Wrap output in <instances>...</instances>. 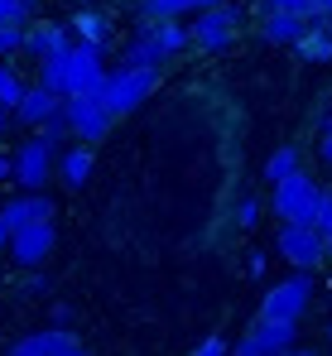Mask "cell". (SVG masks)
I'll return each instance as SVG.
<instances>
[{
  "label": "cell",
  "mask_w": 332,
  "mask_h": 356,
  "mask_svg": "<svg viewBox=\"0 0 332 356\" xmlns=\"http://www.w3.org/2000/svg\"><path fill=\"white\" fill-rule=\"evenodd\" d=\"M183 49H188V24H178V19H140V29L120 49V58H125V67H155L159 72V63L183 54Z\"/></svg>",
  "instance_id": "cell-1"
},
{
  "label": "cell",
  "mask_w": 332,
  "mask_h": 356,
  "mask_svg": "<svg viewBox=\"0 0 332 356\" xmlns=\"http://www.w3.org/2000/svg\"><path fill=\"white\" fill-rule=\"evenodd\" d=\"M155 87H159V72L155 67H106V82H102V106L116 116H130V111H140L150 97H155Z\"/></svg>",
  "instance_id": "cell-2"
},
{
  "label": "cell",
  "mask_w": 332,
  "mask_h": 356,
  "mask_svg": "<svg viewBox=\"0 0 332 356\" xmlns=\"http://www.w3.org/2000/svg\"><path fill=\"white\" fill-rule=\"evenodd\" d=\"M102 82H106V63L97 49L72 44L58 58V92L63 97H102Z\"/></svg>",
  "instance_id": "cell-3"
},
{
  "label": "cell",
  "mask_w": 332,
  "mask_h": 356,
  "mask_svg": "<svg viewBox=\"0 0 332 356\" xmlns=\"http://www.w3.org/2000/svg\"><path fill=\"white\" fill-rule=\"evenodd\" d=\"M58 120H63V130L77 140V145H102L111 135V111L102 106V97H63V111H58Z\"/></svg>",
  "instance_id": "cell-4"
},
{
  "label": "cell",
  "mask_w": 332,
  "mask_h": 356,
  "mask_svg": "<svg viewBox=\"0 0 332 356\" xmlns=\"http://www.w3.org/2000/svg\"><path fill=\"white\" fill-rule=\"evenodd\" d=\"M318 183L313 174H289L284 183H275V217L279 227H313V207H318Z\"/></svg>",
  "instance_id": "cell-5"
},
{
  "label": "cell",
  "mask_w": 332,
  "mask_h": 356,
  "mask_svg": "<svg viewBox=\"0 0 332 356\" xmlns=\"http://www.w3.org/2000/svg\"><path fill=\"white\" fill-rule=\"evenodd\" d=\"M54 164H58V149L44 135H29V140L10 154V178H15L24 193H44V183L54 178Z\"/></svg>",
  "instance_id": "cell-6"
},
{
  "label": "cell",
  "mask_w": 332,
  "mask_h": 356,
  "mask_svg": "<svg viewBox=\"0 0 332 356\" xmlns=\"http://www.w3.org/2000/svg\"><path fill=\"white\" fill-rule=\"evenodd\" d=\"M308 303H313V275H289V280H279V284L265 289L260 318H270V323H299L308 313Z\"/></svg>",
  "instance_id": "cell-7"
},
{
  "label": "cell",
  "mask_w": 332,
  "mask_h": 356,
  "mask_svg": "<svg viewBox=\"0 0 332 356\" xmlns=\"http://www.w3.org/2000/svg\"><path fill=\"white\" fill-rule=\"evenodd\" d=\"M275 255L294 265V275H313L323 260H328V245L313 227H279L275 236Z\"/></svg>",
  "instance_id": "cell-8"
},
{
  "label": "cell",
  "mask_w": 332,
  "mask_h": 356,
  "mask_svg": "<svg viewBox=\"0 0 332 356\" xmlns=\"http://www.w3.org/2000/svg\"><path fill=\"white\" fill-rule=\"evenodd\" d=\"M299 342V323H270V318H255L246 327V337L231 347V356H284L294 352Z\"/></svg>",
  "instance_id": "cell-9"
},
{
  "label": "cell",
  "mask_w": 332,
  "mask_h": 356,
  "mask_svg": "<svg viewBox=\"0 0 332 356\" xmlns=\"http://www.w3.org/2000/svg\"><path fill=\"white\" fill-rule=\"evenodd\" d=\"M236 29H241V10L212 5V10H203L198 24L188 29V44H198V49H207V54H221V49H231Z\"/></svg>",
  "instance_id": "cell-10"
},
{
  "label": "cell",
  "mask_w": 332,
  "mask_h": 356,
  "mask_svg": "<svg viewBox=\"0 0 332 356\" xmlns=\"http://www.w3.org/2000/svg\"><path fill=\"white\" fill-rule=\"evenodd\" d=\"M34 222H54V202H49L44 193H19V197L0 202V250L10 245L15 232H24V227H34Z\"/></svg>",
  "instance_id": "cell-11"
},
{
  "label": "cell",
  "mask_w": 332,
  "mask_h": 356,
  "mask_svg": "<svg viewBox=\"0 0 332 356\" xmlns=\"http://www.w3.org/2000/svg\"><path fill=\"white\" fill-rule=\"evenodd\" d=\"M54 241H58L54 222H34V227H24V232H15L5 250H10V260H15L19 270H34V265H44V260L54 255Z\"/></svg>",
  "instance_id": "cell-12"
},
{
  "label": "cell",
  "mask_w": 332,
  "mask_h": 356,
  "mask_svg": "<svg viewBox=\"0 0 332 356\" xmlns=\"http://www.w3.org/2000/svg\"><path fill=\"white\" fill-rule=\"evenodd\" d=\"M68 49H72L68 24H44V19H39V24H29V29H24V54L39 63V67H44V63H54V58H63Z\"/></svg>",
  "instance_id": "cell-13"
},
{
  "label": "cell",
  "mask_w": 332,
  "mask_h": 356,
  "mask_svg": "<svg viewBox=\"0 0 332 356\" xmlns=\"http://www.w3.org/2000/svg\"><path fill=\"white\" fill-rule=\"evenodd\" d=\"M58 111H63V97L34 82V87H24V97H19V106H15V120L29 125V130H44L49 120H58Z\"/></svg>",
  "instance_id": "cell-14"
},
{
  "label": "cell",
  "mask_w": 332,
  "mask_h": 356,
  "mask_svg": "<svg viewBox=\"0 0 332 356\" xmlns=\"http://www.w3.org/2000/svg\"><path fill=\"white\" fill-rule=\"evenodd\" d=\"M68 34H72V44L97 49V54H106L111 39H116V34H111V19L102 15V10H87V5H82V10L68 19Z\"/></svg>",
  "instance_id": "cell-15"
},
{
  "label": "cell",
  "mask_w": 332,
  "mask_h": 356,
  "mask_svg": "<svg viewBox=\"0 0 332 356\" xmlns=\"http://www.w3.org/2000/svg\"><path fill=\"white\" fill-rule=\"evenodd\" d=\"M77 347V337L72 332H63V327H44V332H29V337H19L10 356H63Z\"/></svg>",
  "instance_id": "cell-16"
},
{
  "label": "cell",
  "mask_w": 332,
  "mask_h": 356,
  "mask_svg": "<svg viewBox=\"0 0 332 356\" xmlns=\"http://www.w3.org/2000/svg\"><path fill=\"white\" fill-rule=\"evenodd\" d=\"M92 169H97V159H92V149H87V145H68V149H58L54 174L63 178L68 188H82V183L92 178Z\"/></svg>",
  "instance_id": "cell-17"
},
{
  "label": "cell",
  "mask_w": 332,
  "mask_h": 356,
  "mask_svg": "<svg viewBox=\"0 0 332 356\" xmlns=\"http://www.w3.org/2000/svg\"><path fill=\"white\" fill-rule=\"evenodd\" d=\"M294 49H299L303 63H332V24L308 19V29H303V39H299Z\"/></svg>",
  "instance_id": "cell-18"
},
{
  "label": "cell",
  "mask_w": 332,
  "mask_h": 356,
  "mask_svg": "<svg viewBox=\"0 0 332 356\" xmlns=\"http://www.w3.org/2000/svg\"><path fill=\"white\" fill-rule=\"evenodd\" d=\"M221 0H140V19H178V15H203Z\"/></svg>",
  "instance_id": "cell-19"
},
{
  "label": "cell",
  "mask_w": 332,
  "mask_h": 356,
  "mask_svg": "<svg viewBox=\"0 0 332 356\" xmlns=\"http://www.w3.org/2000/svg\"><path fill=\"white\" fill-rule=\"evenodd\" d=\"M303 29H308V19H294V15H265L260 19V34H265V44H299L303 39Z\"/></svg>",
  "instance_id": "cell-20"
},
{
  "label": "cell",
  "mask_w": 332,
  "mask_h": 356,
  "mask_svg": "<svg viewBox=\"0 0 332 356\" xmlns=\"http://www.w3.org/2000/svg\"><path fill=\"white\" fill-rule=\"evenodd\" d=\"M19 97H24V82L15 77V67H5V63H0V125H5V120H15Z\"/></svg>",
  "instance_id": "cell-21"
},
{
  "label": "cell",
  "mask_w": 332,
  "mask_h": 356,
  "mask_svg": "<svg viewBox=\"0 0 332 356\" xmlns=\"http://www.w3.org/2000/svg\"><path fill=\"white\" fill-rule=\"evenodd\" d=\"M289 174H299V149H294V145H279L275 154L265 159V178H270V188H275V183H284Z\"/></svg>",
  "instance_id": "cell-22"
},
{
  "label": "cell",
  "mask_w": 332,
  "mask_h": 356,
  "mask_svg": "<svg viewBox=\"0 0 332 356\" xmlns=\"http://www.w3.org/2000/svg\"><path fill=\"white\" fill-rule=\"evenodd\" d=\"M313 232L323 236V245H328V255H332V188H323V193H318V207H313Z\"/></svg>",
  "instance_id": "cell-23"
},
{
  "label": "cell",
  "mask_w": 332,
  "mask_h": 356,
  "mask_svg": "<svg viewBox=\"0 0 332 356\" xmlns=\"http://www.w3.org/2000/svg\"><path fill=\"white\" fill-rule=\"evenodd\" d=\"M260 10H265V15H294V19H313L308 0H260Z\"/></svg>",
  "instance_id": "cell-24"
},
{
  "label": "cell",
  "mask_w": 332,
  "mask_h": 356,
  "mask_svg": "<svg viewBox=\"0 0 332 356\" xmlns=\"http://www.w3.org/2000/svg\"><path fill=\"white\" fill-rule=\"evenodd\" d=\"M34 19V0H0V24H24Z\"/></svg>",
  "instance_id": "cell-25"
},
{
  "label": "cell",
  "mask_w": 332,
  "mask_h": 356,
  "mask_svg": "<svg viewBox=\"0 0 332 356\" xmlns=\"http://www.w3.org/2000/svg\"><path fill=\"white\" fill-rule=\"evenodd\" d=\"M24 49V24H0V58Z\"/></svg>",
  "instance_id": "cell-26"
},
{
  "label": "cell",
  "mask_w": 332,
  "mask_h": 356,
  "mask_svg": "<svg viewBox=\"0 0 332 356\" xmlns=\"http://www.w3.org/2000/svg\"><path fill=\"white\" fill-rule=\"evenodd\" d=\"M255 222H260V202L255 197H241L236 202V227L241 232H255Z\"/></svg>",
  "instance_id": "cell-27"
},
{
  "label": "cell",
  "mask_w": 332,
  "mask_h": 356,
  "mask_svg": "<svg viewBox=\"0 0 332 356\" xmlns=\"http://www.w3.org/2000/svg\"><path fill=\"white\" fill-rule=\"evenodd\" d=\"M193 356H231V342H226V337H207Z\"/></svg>",
  "instance_id": "cell-28"
},
{
  "label": "cell",
  "mask_w": 332,
  "mask_h": 356,
  "mask_svg": "<svg viewBox=\"0 0 332 356\" xmlns=\"http://www.w3.org/2000/svg\"><path fill=\"white\" fill-rule=\"evenodd\" d=\"M308 10H313V19L332 24V0H308Z\"/></svg>",
  "instance_id": "cell-29"
},
{
  "label": "cell",
  "mask_w": 332,
  "mask_h": 356,
  "mask_svg": "<svg viewBox=\"0 0 332 356\" xmlns=\"http://www.w3.org/2000/svg\"><path fill=\"white\" fill-rule=\"evenodd\" d=\"M318 154H323V164H332V125L323 130V145H318Z\"/></svg>",
  "instance_id": "cell-30"
},
{
  "label": "cell",
  "mask_w": 332,
  "mask_h": 356,
  "mask_svg": "<svg viewBox=\"0 0 332 356\" xmlns=\"http://www.w3.org/2000/svg\"><path fill=\"white\" fill-rule=\"evenodd\" d=\"M68 318H72V313H68V303H58V308H54V327L68 332Z\"/></svg>",
  "instance_id": "cell-31"
},
{
  "label": "cell",
  "mask_w": 332,
  "mask_h": 356,
  "mask_svg": "<svg viewBox=\"0 0 332 356\" xmlns=\"http://www.w3.org/2000/svg\"><path fill=\"white\" fill-rule=\"evenodd\" d=\"M284 356H318V352H303V347H294V352H284Z\"/></svg>",
  "instance_id": "cell-32"
},
{
  "label": "cell",
  "mask_w": 332,
  "mask_h": 356,
  "mask_svg": "<svg viewBox=\"0 0 332 356\" xmlns=\"http://www.w3.org/2000/svg\"><path fill=\"white\" fill-rule=\"evenodd\" d=\"M63 356H87V352H82V342H77V347H72V352H63Z\"/></svg>",
  "instance_id": "cell-33"
},
{
  "label": "cell",
  "mask_w": 332,
  "mask_h": 356,
  "mask_svg": "<svg viewBox=\"0 0 332 356\" xmlns=\"http://www.w3.org/2000/svg\"><path fill=\"white\" fill-rule=\"evenodd\" d=\"M116 5H140V0H116Z\"/></svg>",
  "instance_id": "cell-34"
},
{
  "label": "cell",
  "mask_w": 332,
  "mask_h": 356,
  "mask_svg": "<svg viewBox=\"0 0 332 356\" xmlns=\"http://www.w3.org/2000/svg\"><path fill=\"white\" fill-rule=\"evenodd\" d=\"M328 337H332V327H328Z\"/></svg>",
  "instance_id": "cell-35"
},
{
  "label": "cell",
  "mask_w": 332,
  "mask_h": 356,
  "mask_svg": "<svg viewBox=\"0 0 332 356\" xmlns=\"http://www.w3.org/2000/svg\"><path fill=\"white\" fill-rule=\"evenodd\" d=\"M82 5H87V0H82Z\"/></svg>",
  "instance_id": "cell-36"
}]
</instances>
